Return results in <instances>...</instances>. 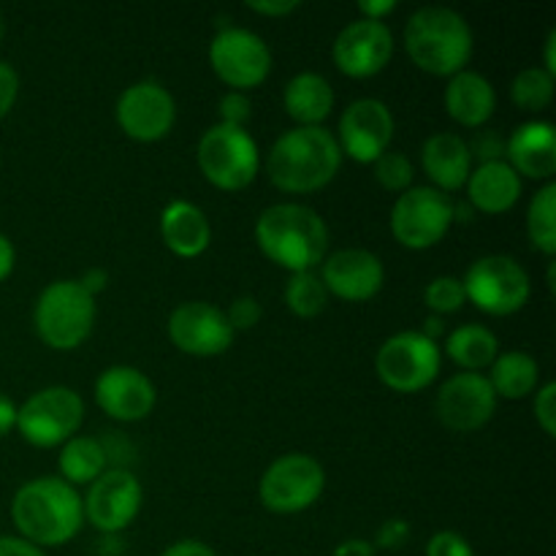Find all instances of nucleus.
<instances>
[{
    "label": "nucleus",
    "mask_w": 556,
    "mask_h": 556,
    "mask_svg": "<svg viewBox=\"0 0 556 556\" xmlns=\"http://www.w3.org/2000/svg\"><path fill=\"white\" fill-rule=\"evenodd\" d=\"M11 519L22 541L38 548L65 546L85 525L81 497L63 478L43 476L27 481L11 500Z\"/></svg>",
    "instance_id": "obj_1"
},
{
    "label": "nucleus",
    "mask_w": 556,
    "mask_h": 556,
    "mask_svg": "<svg viewBox=\"0 0 556 556\" xmlns=\"http://www.w3.org/2000/svg\"><path fill=\"white\" fill-rule=\"evenodd\" d=\"M255 242L271 264L291 275L315 271L329 255V226L309 206L275 204L255 220Z\"/></svg>",
    "instance_id": "obj_2"
},
{
    "label": "nucleus",
    "mask_w": 556,
    "mask_h": 556,
    "mask_svg": "<svg viewBox=\"0 0 556 556\" xmlns=\"http://www.w3.org/2000/svg\"><path fill=\"white\" fill-rule=\"evenodd\" d=\"M342 152L334 134L320 128H291L266 155L269 182L282 193H318L340 174Z\"/></svg>",
    "instance_id": "obj_3"
},
{
    "label": "nucleus",
    "mask_w": 556,
    "mask_h": 556,
    "mask_svg": "<svg viewBox=\"0 0 556 556\" xmlns=\"http://www.w3.org/2000/svg\"><path fill=\"white\" fill-rule=\"evenodd\" d=\"M472 30L465 16L445 5L418 9L405 25V49L413 63L432 76H445L467 68L472 58Z\"/></svg>",
    "instance_id": "obj_4"
},
{
    "label": "nucleus",
    "mask_w": 556,
    "mask_h": 556,
    "mask_svg": "<svg viewBox=\"0 0 556 556\" xmlns=\"http://www.w3.org/2000/svg\"><path fill=\"white\" fill-rule=\"evenodd\" d=\"M33 326L47 348L74 351L96 326V299L79 286V280L49 282L33 309Z\"/></svg>",
    "instance_id": "obj_5"
},
{
    "label": "nucleus",
    "mask_w": 556,
    "mask_h": 556,
    "mask_svg": "<svg viewBox=\"0 0 556 556\" xmlns=\"http://www.w3.org/2000/svg\"><path fill=\"white\" fill-rule=\"evenodd\" d=\"M201 174L217 190H237L250 188L258 177L261 152L248 128H233V125H212L199 139L195 150Z\"/></svg>",
    "instance_id": "obj_6"
},
{
    "label": "nucleus",
    "mask_w": 556,
    "mask_h": 556,
    "mask_svg": "<svg viewBox=\"0 0 556 556\" xmlns=\"http://www.w3.org/2000/svg\"><path fill=\"white\" fill-rule=\"evenodd\" d=\"M443 351L421 331H400L380 345L375 372L386 389L396 394H418L438 380Z\"/></svg>",
    "instance_id": "obj_7"
},
{
    "label": "nucleus",
    "mask_w": 556,
    "mask_h": 556,
    "mask_svg": "<svg viewBox=\"0 0 556 556\" xmlns=\"http://www.w3.org/2000/svg\"><path fill=\"white\" fill-rule=\"evenodd\" d=\"M467 302L494 318H508L525 309L530 302L532 282L525 266L510 255H483L467 269L465 280Z\"/></svg>",
    "instance_id": "obj_8"
},
{
    "label": "nucleus",
    "mask_w": 556,
    "mask_h": 556,
    "mask_svg": "<svg viewBox=\"0 0 556 556\" xmlns=\"http://www.w3.org/2000/svg\"><path fill=\"white\" fill-rule=\"evenodd\" d=\"M85 402L68 386H49L16 407V429L36 448H58L79 432Z\"/></svg>",
    "instance_id": "obj_9"
},
{
    "label": "nucleus",
    "mask_w": 556,
    "mask_h": 556,
    "mask_svg": "<svg viewBox=\"0 0 556 556\" xmlns=\"http://www.w3.org/2000/svg\"><path fill=\"white\" fill-rule=\"evenodd\" d=\"M456 204L451 195L432 185L410 188L400 193L391 206V233L407 250H429L445 239L454 226Z\"/></svg>",
    "instance_id": "obj_10"
},
{
    "label": "nucleus",
    "mask_w": 556,
    "mask_h": 556,
    "mask_svg": "<svg viewBox=\"0 0 556 556\" xmlns=\"http://www.w3.org/2000/svg\"><path fill=\"white\" fill-rule=\"evenodd\" d=\"M326 489V472L309 454H286L261 476L258 497L269 514L291 516L313 508Z\"/></svg>",
    "instance_id": "obj_11"
},
{
    "label": "nucleus",
    "mask_w": 556,
    "mask_h": 556,
    "mask_svg": "<svg viewBox=\"0 0 556 556\" xmlns=\"http://www.w3.org/2000/svg\"><path fill=\"white\" fill-rule=\"evenodd\" d=\"M210 65L223 85L237 92L255 90L271 71V52L264 38L244 27H223L210 43Z\"/></svg>",
    "instance_id": "obj_12"
},
{
    "label": "nucleus",
    "mask_w": 556,
    "mask_h": 556,
    "mask_svg": "<svg viewBox=\"0 0 556 556\" xmlns=\"http://www.w3.org/2000/svg\"><path fill=\"white\" fill-rule=\"evenodd\" d=\"M114 117L128 139L152 144L172 134L174 119H177V103L161 81L144 79L125 87L123 96L117 98Z\"/></svg>",
    "instance_id": "obj_13"
},
{
    "label": "nucleus",
    "mask_w": 556,
    "mask_h": 556,
    "mask_svg": "<svg viewBox=\"0 0 556 556\" xmlns=\"http://www.w3.org/2000/svg\"><path fill=\"white\" fill-rule=\"evenodd\" d=\"M144 492L134 472L128 470H106L90 483L87 494L81 497V514L96 527L98 532H123L139 516Z\"/></svg>",
    "instance_id": "obj_14"
},
{
    "label": "nucleus",
    "mask_w": 556,
    "mask_h": 556,
    "mask_svg": "<svg viewBox=\"0 0 556 556\" xmlns=\"http://www.w3.org/2000/svg\"><path fill=\"white\" fill-rule=\"evenodd\" d=\"M497 410V394L486 375L459 372L445 380L434 400V413L440 424L451 432H478L486 427Z\"/></svg>",
    "instance_id": "obj_15"
},
{
    "label": "nucleus",
    "mask_w": 556,
    "mask_h": 556,
    "mask_svg": "<svg viewBox=\"0 0 556 556\" xmlns=\"http://www.w3.org/2000/svg\"><path fill=\"white\" fill-rule=\"evenodd\" d=\"M391 58H394V36L386 22H348L331 43V60L340 74L351 79L378 76L391 63Z\"/></svg>",
    "instance_id": "obj_16"
},
{
    "label": "nucleus",
    "mask_w": 556,
    "mask_h": 556,
    "mask_svg": "<svg viewBox=\"0 0 556 556\" xmlns=\"http://www.w3.org/2000/svg\"><path fill=\"white\" fill-rule=\"evenodd\" d=\"M233 337L226 313L210 302H185L168 318V340L195 358L223 356L233 345Z\"/></svg>",
    "instance_id": "obj_17"
},
{
    "label": "nucleus",
    "mask_w": 556,
    "mask_h": 556,
    "mask_svg": "<svg viewBox=\"0 0 556 556\" xmlns=\"http://www.w3.org/2000/svg\"><path fill=\"white\" fill-rule=\"evenodd\" d=\"M334 139L351 161L375 163L394 139V114L378 98H358L342 112L340 136Z\"/></svg>",
    "instance_id": "obj_18"
},
{
    "label": "nucleus",
    "mask_w": 556,
    "mask_h": 556,
    "mask_svg": "<svg viewBox=\"0 0 556 556\" xmlns=\"http://www.w3.org/2000/svg\"><path fill=\"white\" fill-rule=\"evenodd\" d=\"M318 277L329 296L342 299V302H369L383 291L386 269L378 255L369 250L345 248L326 255Z\"/></svg>",
    "instance_id": "obj_19"
},
{
    "label": "nucleus",
    "mask_w": 556,
    "mask_h": 556,
    "mask_svg": "<svg viewBox=\"0 0 556 556\" xmlns=\"http://www.w3.org/2000/svg\"><path fill=\"white\" fill-rule=\"evenodd\" d=\"M96 402L114 421L134 424L150 416L157 402V391L144 372L128 364H114L98 375Z\"/></svg>",
    "instance_id": "obj_20"
},
{
    "label": "nucleus",
    "mask_w": 556,
    "mask_h": 556,
    "mask_svg": "<svg viewBox=\"0 0 556 556\" xmlns=\"http://www.w3.org/2000/svg\"><path fill=\"white\" fill-rule=\"evenodd\" d=\"M508 166L521 179H546L556 174V130L546 119H530L519 125L505 144Z\"/></svg>",
    "instance_id": "obj_21"
},
{
    "label": "nucleus",
    "mask_w": 556,
    "mask_h": 556,
    "mask_svg": "<svg viewBox=\"0 0 556 556\" xmlns=\"http://www.w3.org/2000/svg\"><path fill=\"white\" fill-rule=\"evenodd\" d=\"M421 166L432 179V188L440 193H456L467 185L472 172L470 144L459 134H434L421 147Z\"/></svg>",
    "instance_id": "obj_22"
},
{
    "label": "nucleus",
    "mask_w": 556,
    "mask_h": 556,
    "mask_svg": "<svg viewBox=\"0 0 556 556\" xmlns=\"http://www.w3.org/2000/svg\"><path fill=\"white\" fill-rule=\"evenodd\" d=\"M467 201L476 206L483 215H505L514 210L521 199V182L519 174L500 157V161L481 163L467 177Z\"/></svg>",
    "instance_id": "obj_23"
},
{
    "label": "nucleus",
    "mask_w": 556,
    "mask_h": 556,
    "mask_svg": "<svg viewBox=\"0 0 556 556\" xmlns=\"http://www.w3.org/2000/svg\"><path fill=\"white\" fill-rule=\"evenodd\" d=\"M445 112L462 128H481L492 119L494 109H497V92H494L492 81L478 71H459L448 79L445 87Z\"/></svg>",
    "instance_id": "obj_24"
},
{
    "label": "nucleus",
    "mask_w": 556,
    "mask_h": 556,
    "mask_svg": "<svg viewBox=\"0 0 556 556\" xmlns=\"http://www.w3.org/2000/svg\"><path fill=\"white\" fill-rule=\"evenodd\" d=\"M161 239L177 258H199L212 242V226L190 201H172L161 212Z\"/></svg>",
    "instance_id": "obj_25"
},
{
    "label": "nucleus",
    "mask_w": 556,
    "mask_h": 556,
    "mask_svg": "<svg viewBox=\"0 0 556 556\" xmlns=\"http://www.w3.org/2000/svg\"><path fill=\"white\" fill-rule=\"evenodd\" d=\"M282 103H286L288 117L296 123V128H320V123L334 109V87L329 85L326 76L304 71L288 81Z\"/></svg>",
    "instance_id": "obj_26"
},
{
    "label": "nucleus",
    "mask_w": 556,
    "mask_h": 556,
    "mask_svg": "<svg viewBox=\"0 0 556 556\" xmlns=\"http://www.w3.org/2000/svg\"><path fill=\"white\" fill-rule=\"evenodd\" d=\"M445 356L462 367L465 372H481V369L492 367L494 358L500 356V340L492 329L481 324H465L456 326L443 345Z\"/></svg>",
    "instance_id": "obj_27"
},
{
    "label": "nucleus",
    "mask_w": 556,
    "mask_h": 556,
    "mask_svg": "<svg viewBox=\"0 0 556 556\" xmlns=\"http://www.w3.org/2000/svg\"><path fill=\"white\" fill-rule=\"evenodd\" d=\"M489 383H492L497 400L500 396L503 400H525L541 386V364L525 351L500 353L492 364Z\"/></svg>",
    "instance_id": "obj_28"
},
{
    "label": "nucleus",
    "mask_w": 556,
    "mask_h": 556,
    "mask_svg": "<svg viewBox=\"0 0 556 556\" xmlns=\"http://www.w3.org/2000/svg\"><path fill=\"white\" fill-rule=\"evenodd\" d=\"M106 456L101 440L74 434L68 443L60 445V476L68 486H90L98 476L106 472Z\"/></svg>",
    "instance_id": "obj_29"
},
{
    "label": "nucleus",
    "mask_w": 556,
    "mask_h": 556,
    "mask_svg": "<svg viewBox=\"0 0 556 556\" xmlns=\"http://www.w3.org/2000/svg\"><path fill=\"white\" fill-rule=\"evenodd\" d=\"M527 237L543 255L556 253V185L546 182L527 210Z\"/></svg>",
    "instance_id": "obj_30"
},
{
    "label": "nucleus",
    "mask_w": 556,
    "mask_h": 556,
    "mask_svg": "<svg viewBox=\"0 0 556 556\" xmlns=\"http://www.w3.org/2000/svg\"><path fill=\"white\" fill-rule=\"evenodd\" d=\"M510 101L527 114L546 112L554 101V76L538 65L519 71L510 81Z\"/></svg>",
    "instance_id": "obj_31"
},
{
    "label": "nucleus",
    "mask_w": 556,
    "mask_h": 556,
    "mask_svg": "<svg viewBox=\"0 0 556 556\" xmlns=\"http://www.w3.org/2000/svg\"><path fill=\"white\" fill-rule=\"evenodd\" d=\"M286 304L296 318H318L329 304V291L320 282L318 271H299L291 275L286 286Z\"/></svg>",
    "instance_id": "obj_32"
},
{
    "label": "nucleus",
    "mask_w": 556,
    "mask_h": 556,
    "mask_svg": "<svg viewBox=\"0 0 556 556\" xmlns=\"http://www.w3.org/2000/svg\"><path fill=\"white\" fill-rule=\"evenodd\" d=\"M424 304H427L429 313L438 315V318L459 313V309L467 304L465 286H462L459 277L454 275L434 277V280L427 286V291H424Z\"/></svg>",
    "instance_id": "obj_33"
},
{
    "label": "nucleus",
    "mask_w": 556,
    "mask_h": 556,
    "mask_svg": "<svg viewBox=\"0 0 556 556\" xmlns=\"http://www.w3.org/2000/svg\"><path fill=\"white\" fill-rule=\"evenodd\" d=\"M375 182L380 188L391 190V193H405L413 188V177H416V168H413L410 157L405 152H383L378 161L372 163Z\"/></svg>",
    "instance_id": "obj_34"
},
{
    "label": "nucleus",
    "mask_w": 556,
    "mask_h": 556,
    "mask_svg": "<svg viewBox=\"0 0 556 556\" xmlns=\"http://www.w3.org/2000/svg\"><path fill=\"white\" fill-rule=\"evenodd\" d=\"M226 318L231 324L233 334H237V331L255 329L261 324V318H264V309H261V302L255 296H239L231 302Z\"/></svg>",
    "instance_id": "obj_35"
},
{
    "label": "nucleus",
    "mask_w": 556,
    "mask_h": 556,
    "mask_svg": "<svg viewBox=\"0 0 556 556\" xmlns=\"http://www.w3.org/2000/svg\"><path fill=\"white\" fill-rule=\"evenodd\" d=\"M250 117H253V106L248 101V92L228 90L220 98V123L233 125V128H248Z\"/></svg>",
    "instance_id": "obj_36"
},
{
    "label": "nucleus",
    "mask_w": 556,
    "mask_h": 556,
    "mask_svg": "<svg viewBox=\"0 0 556 556\" xmlns=\"http://www.w3.org/2000/svg\"><path fill=\"white\" fill-rule=\"evenodd\" d=\"M427 556H476V552H472L470 541H467L465 535L443 530L438 532V535L429 538Z\"/></svg>",
    "instance_id": "obj_37"
},
{
    "label": "nucleus",
    "mask_w": 556,
    "mask_h": 556,
    "mask_svg": "<svg viewBox=\"0 0 556 556\" xmlns=\"http://www.w3.org/2000/svg\"><path fill=\"white\" fill-rule=\"evenodd\" d=\"M535 421L548 438L556 434V383H543L535 394Z\"/></svg>",
    "instance_id": "obj_38"
},
{
    "label": "nucleus",
    "mask_w": 556,
    "mask_h": 556,
    "mask_svg": "<svg viewBox=\"0 0 556 556\" xmlns=\"http://www.w3.org/2000/svg\"><path fill=\"white\" fill-rule=\"evenodd\" d=\"M407 541H410V525L402 519H389L383 521V527L378 530L372 546L383 548V552H396V548L405 546Z\"/></svg>",
    "instance_id": "obj_39"
},
{
    "label": "nucleus",
    "mask_w": 556,
    "mask_h": 556,
    "mask_svg": "<svg viewBox=\"0 0 556 556\" xmlns=\"http://www.w3.org/2000/svg\"><path fill=\"white\" fill-rule=\"evenodd\" d=\"M16 96H20V76L9 63L0 60V119L14 109Z\"/></svg>",
    "instance_id": "obj_40"
},
{
    "label": "nucleus",
    "mask_w": 556,
    "mask_h": 556,
    "mask_svg": "<svg viewBox=\"0 0 556 556\" xmlns=\"http://www.w3.org/2000/svg\"><path fill=\"white\" fill-rule=\"evenodd\" d=\"M248 9L264 16H288L299 9L296 0H248Z\"/></svg>",
    "instance_id": "obj_41"
},
{
    "label": "nucleus",
    "mask_w": 556,
    "mask_h": 556,
    "mask_svg": "<svg viewBox=\"0 0 556 556\" xmlns=\"http://www.w3.org/2000/svg\"><path fill=\"white\" fill-rule=\"evenodd\" d=\"M394 11H396V0H362V3H358V14H362V20L386 22V16L394 14Z\"/></svg>",
    "instance_id": "obj_42"
},
{
    "label": "nucleus",
    "mask_w": 556,
    "mask_h": 556,
    "mask_svg": "<svg viewBox=\"0 0 556 556\" xmlns=\"http://www.w3.org/2000/svg\"><path fill=\"white\" fill-rule=\"evenodd\" d=\"M0 556H47L38 546L22 541V538L3 535L0 538Z\"/></svg>",
    "instance_id": "obj_43"
},
{
    "label": "nucleus",
    "mask_w": 556,
    "mask_h": 556,
    "mask_svg": "<svg viewBox=\"0 0 556 556\" xmlns=\"http://www.w3.org/2000/svg\"><path fill=\"white\" fill-rule=\"evenodd\" d=\"M163 556H217L206 543L201 541H179L174 546H168Z\"/></svg>",
    "instance_id": "obj_44"
},
{
    "label": "nucleus",
    "mask_w": 556,
    "mask_h": 556,
    "mask_svg": "<svg viewBox=\"0 0 556 556\" xmlns=\"http://www.w3.org/2000/svg\"><path fill=\"white\" fill-rule=\"evenodd\" d=\"M14 264H16L14 244H11V239L5 237V233H0V282L14 271Z\"/></svg>",
    "instance_id": "obj_45"
},
{
    "label": "nucleus",
    "mask_w": 556,
    "mask_h": 556,
    "mask_svg": "<svg viewBox=\"0 0 556 556\" xmlns=\"http://www.w3.org/2000/svg\"><path fill=\"white\" fill-rule=\"evenodd\" d=\"M331 556H378V548H375L372 543L356 541V538H353V541L340 543Z\"/></svg>",
    "instance_id": "obj_46"
},
{
    "label": "nucleus",
    "mask_w": 556,
    "mask_h": 556,
    "mask_svg": "<svg viewBox=\"0 0 556 556\" xmlns=\"http://www.w3.org/2000/svg\"><path fill=\"white\" fill-rule=\"evenodd\" d=\"M16 427V405L5 394H0V438Z\"/></svg>",
    "instance_id": "obj_47"
},
{
    "label": "nucleus",
    "mask_w": 556,
    "mask_h": 556,
    "mask_svg": "<svg viewBox=\"0 0 556 556\" xmlns=\"http://www.w3.org/2000/svg\"><path fill=\"white\" fill-rule=\"evenodd\" d=\"M106 282H109V275L103 269H90L87 271L85 277H81L79 280V286L85 288L87 293H90L92 299H96V293H101L103 288H106Z\"/></svg>",
    "instance_id": "obj_48"
},
{
    "label": "nucleus",
    "mask_w": 556,
    "mask_h": 556,
    "mask_svg": "<svg viewBox=\"0 0 556 556\" xmlns=\"http://www.w3.org/2000/svg\"><path fill=\"white\" fill-rule=\"evenodd\" d=\"M554 49H556V30L548 33V38H546V63H543V71H548V74H552V76H556V54H554Z\"/></svg>",
    "instance_id": "obj_49"
},
{
    "label": "nucleus",
    "mask_w": 556,
    "mask_h": 556,
    "mask_svg": "<svg viewBox=\"0 0 556 556\" xmlns=\"http://www.w3.org/2000/svg\"><path fill=\"white\" fill-rule=\"evenodd\" d=\"M424 337H429L432 342H438V337L443 334V318H438V315H432V318H427V324H424Z\"/></svg>",
    "instance_id": "obj_50"
},
{
    "label": "nucleus",
    "mask_w": 556,
    "mask_h": 556,
    "mask_svg": "<svg viewBox=\"0 0 556 556\" xmlns=\"http://www.w3.org/2000/svg\"><path fill=\"white\" fill-rule=\"evenodd\" d=\"M5 36V16H3V11H0V38Z\"/></svg>",
    "instance_id": "obj_51"
}]
</instances>
